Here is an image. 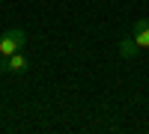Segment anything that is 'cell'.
I'll list each match as a JSON object with an SVG mask.
<instances>
[{
	"instance_id": "obj_1",
	"label": "cell",
	"mask_w": 149,
	"mask_h": 134,
	"mask_svg": "<svg viewBox=\"0 0 149 134\" xmlns=\"http://www.w3.org/2000/svg\"><path fill=\"white\" fill-rule=\"evenodd\" d=\"M24 42H27V33H24L21 27L15 30H6L3 36H0V57H12L15 51H21Z\"/></svg>"
},
{
	"instance_id": "obj_2",
	"label": "cell",
	"mask_w": 149,
	"mask_h": 134,
	"mask_svg": "<svg viewBox=\"0 0 149 134\" xmlns=\"http://www.w3.org/2000/svg\"><path fill=\"white\" fill-rule=\"evenodd\" d=\"M27 57L21 51H15L12 57H0V72H12V75H21V72H27Z\"/></svg>"
},
{
	"instance_id": "obj_3",
	"label": "cell",
	"mask_w": 149,
	"mask_h": 134,
	"mask_svg": "<svg viewBox=\"0 0 149 134\" xmlns=\"http://www.w3.org/2000/svg\"><path fill=\"white\" fill-rule=\"evenodd\" d=\"M131 36H134V42H137L140 51H143V48H149V18H137V21H134Z\"/></svg>"
},
{
	"instance_id": "obj_4",
	"label": "cell",
	"mask_w": 149,
	"mask_h": 134,
	"mask_svg": "<svg viewBox=\"0 0 149 134\" xmlns=\"http://www.w3.org/2000/svg\"><path fill=\"white\" fill-rule=\"evenodd\" d=\"M137 42H134V36H122V42H119V57H125V60H131V57H137Z\"/></svg>"
}]
</instances>
